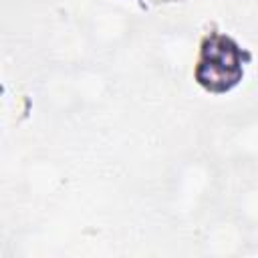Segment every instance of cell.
<instances>
[{
    "instance_id": "cell-1",
    "label": "cell",
    "mask_w": 258,
    "mask_h": 258,
    "mask_svg": "<svg viewBox=\"0 0 258 258\" xmlns=\"http://www.w3.org/2000/svg\"><path fill=\"white\" fill-rule=\"evenodd\" d=\"M242 64L240 46L230 36L212 32L202 42L196 64V81L212 93H226L240 83L244 75Z\"/></svg>"
}]
</instances>
